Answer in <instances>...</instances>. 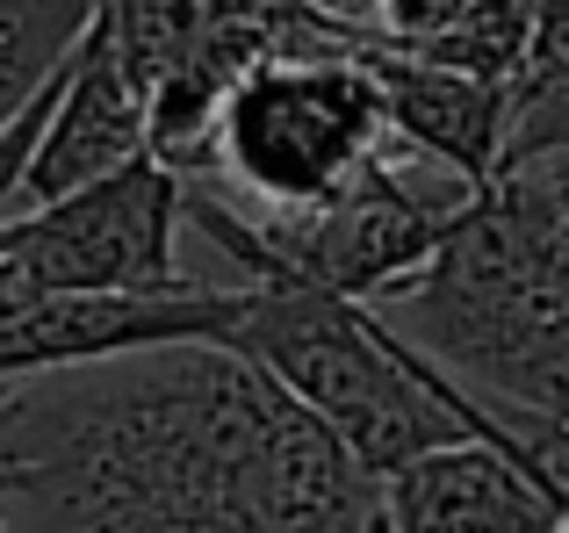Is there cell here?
<instances>
[{
  "mask_svg": "<svg viewBox=\"0 0 569 533\" xmlns=\"http://www.w3.org/2000/svg\"><path fill=\"white\" fill-rule=\"evenodd\" d=\"M376 310L512 433L569 419V159L483 181L440 253Z\"/></svg>",
  "mask_w": 569,
  "mask_h": 533,
  "instance_id": "cell-2",
  "label": "cell"
},
{
  "mask_svg": "<svg viewBox=\"0 0 569 533\" xmlns=\"http://www.w3.org/2000/svg\"><path fill=\"white\" fill-rule=\"evenodd\" d=\"M0 505L14 533H389L382 476L223 339L0 382Z\"/></svg>",
  "mask_w": 569,
  "mask_h": 533,
  "instance_id": "cell-1",
  "label": "cell"
},
{
  "mask_svg": "<svg viewBox=\"0 0 569 533\" xmlns=\"http://www.w3.org/2000/svg\"><path fill=\"white\" fill-rule=\"evenodd\" d=\"M0 533H14V526H8V505H0Z\"/></svg>",
  "mask_w": 569,
  "mask_h": 533,
  "instance_id": "cell-16",
  "label": "cell"
},
{
  "mask_svg": "<svg viewBox=\"0 0 569 533\" xmlns=\"http://www.w3.org/2000/svg\"><path fill=\"white\" fill-rule=\"evenodd\" d=\"M138 159H152V94L130 80L116 37L94 22L87 43L66 58V72H58V94H51V115H43L37 152H29L14 210H43V202L80 195V188H101L116 173H130Z\"/></svg>",
  "mask_w": 569,
  "mask_h": 533,
  "instance_id": "cell-8",
  "label": "cell"
},
{
  "mask_svg": "<svg viewBox=\"0 0 569 533\" xmlns=\"http://www.w3.org/2000/svg\"><path fill=\"white\" fill-rule=\"evenodd\" d=\"M246 289V324L238 346L310 404L376 476L403 469L411 454L447 447V440H505L512 425L490 419L476 390H461L440 361L411 346L376 303H353L318 281H238Z\"/></svg>",
  "mask_w": 569,
  "mask_h": 533,
  "instance_id": "cell-3",
  "label": "cell"
},
{
  "mask_svg": "<svg viewBox=\"0 0 569 533\" xmlns=\"http://www.w3.org/2000/svg\"><path fill=\"white\" fill-rule=\"evenodd\" d=\"M389 144L382 87L361 51L267 58L231 87L209 138V167L194 181L223 188L238 210H318Z\"/></svg>",
  "mask_w": 569,
  "mask_h": 533,
  "instance_id": "cell-5",
  "label": "cell"
},
{
  "mask_svg": "<svg viewBox=\"0 0 569 533\" xmlns=\"http://www.w3.org/2000/svg\"><path fill=\"white\" fill-rule=\"evenodd\" d=\"M94 22L101 0H0V138L66 72V58L87 43Z\"/></svg>",
  "mask_w": 569,
  "mask_h": 533,
  "instance_id": "cell-11",
  "label": "cell"
},
{
  "mask_svg": "<svg viewBox=\"0 0 569 533\" xmlns=\"http://www.w3.org/2000/svg\"><path fill=\"white\" fill-rule=\"evenodd\" d=\"M368 72L382 87L389 138L403 152L432 159V167L461 173V181H498L505 152H512V87L476 80L461 66H440L426 51H397V43H368Z\"/></svg>",
  "mask_w": 569,
  "mask_h": 533,
  "instance_id": "cell-10",
  "label": "cell"
},
{
  "mask_svg": "<svg viewBox=\"0 0 569 533\" xmlns=\"http://www.w3.org/2000/svg\"><path fill=\"white\" fill-rule=\"evenodd\" d=\"M519 447H527V462L569 497V419H556V425H527V433H519Z\"/></svg>",
  "mask_w": 569,
  "mask_h": 533,
  "instance_id": "cell-14",
  "label": "cell"
},
{
  "mask_svg": "<svg viewBox=\"0 0 569 533\" xmlns=\"http://www.w3.org/2000/svg\"><path fill=\"white\" fill-rule=\"evenodd\" d=\"M469 195H476V181H461V173L432 167V159L403 152L389 138L332 202L289 210V217L238 210L223 188L188 181V224L238 266V281L296 274V281L353 295V303H389L418 266L440 253V239L469 210Z\"/></svg>",
  "mask_w": 569,
  "mask_h": 533,
  "instance_id": "cell-4",
  "label": "cell"
},
{
  "mask_svg": "<svg viewBox=\"0 0 569 533\" xmlns=\"http://www.w3.org/2000/svg\"><path fill=\"white\" fill-rule=\"evenodd\" d=\"M188 181L167 159H138L101 188L0 217V289H66V295H144L188 289L181 239Z\"/></svg>",
  "mask_w": 569,
  "mask_h": 533,
  "instance_id": "cell-7",
  "label": "cell"
},
{
  "mask_svg": "<svg viewBox=\"0 0 569 533\" xmlns=\"http://www.w3.org/2000/svg\"><path fill=\"white\" fill-rule=\"evenodd\" d=\"M476 0H382V43L397 51H440L461 22H469Z\"/></svg>",
  "mask_w": 569,
  "mask_h": 533,
  "instance_id": "cell-13",
  "label": "cell"
},
{
  "mask_svg": "<svg viewBox=\"0 0 569 533\" xmlns=\"http://www.w3.org/2000/svg\"><path fill=\"white\" fill-rule=\"evenodd\" d=\"M101 29L116 37L130 80L152 94V159H167L181 181L209 167L217 115L252 66L368 43L303 0H101Z\"/></svg>",
  "mask_w": 569,
  "mask_h": 533,
  "instance_id": "cell-6",
  "label": "cell"
},
{
  "mask_svg": "<svg viewBox=\"0 0 569 533\" xmlns=\"http://www.w3.org/2000/svg\"><path fill=\"white\" fill-rule=\"evenodd\" d=\"M519 159H569V8L541 29L533 58L512 80V152H505V167H519Z\"/></svg>",
  "mask_w": 569,
  "mask_h": 533,
  "instance_id": "cell-12",
  "label": "cell"
},
{
  "mask_svg": "<svg viewBox=\"0 0 569 533\" xmlns=\"http://www.w3.org/2000/svg\"><path fill=\"white\" fill-rule=\"evenodd\" d=\"M389 533H562L569 497L527 462L519 433L447 440L382 476Z\"/></svg>",
  "mask_w": 569,
  "mask_h": 533,
  "instance_id": "cell-9",
  "label": "cell"
},
{
  "mask_svg": "<svg viewBox=\"0 0 569 533\" xmlns=\"http://www.w3.org/2000/svg\"><path fill=\"white\" fill-rule=\"evenodd\" d=\"M310 14H325L332 29H347V37H368L382 43V0H303Z\"/></svg>",
  "mask_w": 569,
  "mask_h": 533,
  "instance_id": "cell-15",
  "label": "cell"
}]
</instances>
